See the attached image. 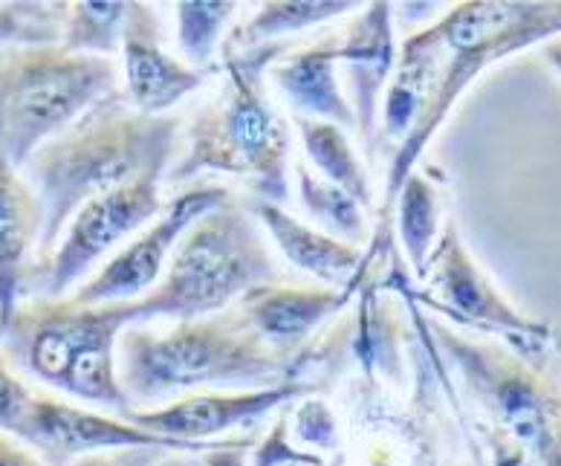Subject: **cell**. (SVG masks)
<instances>
[{"mask_svg":"<svg viewBox=\"0 0 561 466\" xmlns=\"http://www.w3.org/2000/svg\"><path fill=\"white\" fill-rule=\"evenodd\" d=\"M180 116L134 111L116 88L41 145L24 166L26 183L41 203L35 266L56 250L65 226L84 203L137 180L165 178L180 145Z\"/></svg>","mask_w":561,"mask_h":466,"instance_id":"obj_1","label":"cell"},{"mask_svg":"<svg viewBox=\"0 0 561 466\" xmlns=\"http://www.w3.org/2000/svg\"><path fill=\"white\" fill-rule=\"evenodd\" d=\"M116 351V374L130 411L192 388L257 391L293 383V360L266 345L238 307L165 330L130 325Z\"/></svg>","mask_w":561,"mask_h":466,"instance_id":"obj_2","label":"cell"},{"mask_svg":"<svg viewBox=\"0 0 561 466\" xmlns=\"http://www.w3.org/2000/svg\"><path fill=\"white\" fill-rule=\"evenodd\" d=\"M134 302L79 305L65 298H26L0 328V354L26 377L72 400L128 414L116 374L122 330L137 325Z\"/></svg>","mask_w":561,"mask_h":466,"instance_id":"obj_3","label":"cell"},{"mask_svg":"<svg viewBox=\"0 0 561 466\" xmlns=\"http://www.w3.org/2000/svg\"><path fill=\"white\" fill-rule=\"evenodd\" d=\"M440 49V72L428 99L423 120L397 145L388 169L386 197L379 206V232L391 226L393 201L402 183L414 174L420 157L432 137L440 130L457 99L472 88L474 79L492 65L522 53V49L547 44L561 35V3H501V0H472L446 9L432 26Z\"/></svg>","mask_w":561,"mask_h":466,"instance_id":"obj_4","label":"cell"},{"mask_svg":"<svg viewBox=\"0 0 561 466\" xmlns=\"http://www.w3.org/2000/svg\"><path fill=\"white\" fill-rule=\"evenodd\" d=\"M275 58L278 44L226 53L224 93L192 122L185 157L169 171L171 183L217 171L247 180L257 201L287 203L289 134L264 90V72Z\"/></svg>","mask_w":561,"mask_h":466,"instance_id":"obj_5","label":"cell"},{"mask_svg":"<svg viewBox=\"0 0 561 466\" xmlns=\"http://www.w3.org/2000/svg\"><path fill=\"white\" fill-rule=\"evenodd\" d=\"M278 282V264L255 215L234 197L188 226L160 284L137 298V319H203Z\"/></svg>","mask_w":561,"mask_h":466,"instance_id":"obj_6","label":"cell"},{"mask_svg":"<svg viewBox=\"0 0 561 466\" xmlns=\"http://www.w3.org/2000/svg\"><path fill=\"white\" fill-rule=\"evenodd\" d=\"M116 90L113 58L61 44L0 47V154L18 171L41 145Z\"/></svg>","mask_w":561,"mask_h":466,"instance_id":"obj_7","label":"cell"},{"mask_svg":"<svg viewBox=\"0 0 561 466\" xmlns=\"http://www.w3.org/2000/svg\"><path fill=\"white\" fill-rule=\"evenodd\" d=\"M443 354L483 406L486 429L536 466H561V391L510 348L472 342L434 325Z\"/></svg>","mask_w":561,"mask_h":466,"instance_id":"obj_8","label":"cell"},{"mask_svg":"<svg viewBox=\"0 0 561 466\" xmlns=\"http://www.w3.org/2000/svg\"><path fill=\"white\" fill-rule=\"evenodd\" d=\"M160 183L162 178H145L84 203L65 226L56 250L33 270L26 298H65L81 287L107 252L165 209Z\"/></svg>","mask_w":561,"mask_h":466,"instance_id":"obj_9","label":"cell"},{"mask_svg":"<svg viewBox=\"0 0 561 466\" xmlns=\"http://www.w3.org/2000/svg\"><path fill=\"white\" fill-rule=\"evenodd\" d=\"M423 284L417 298L425 307H432L434 314L446 316L460 328L486 330L492 337H501L510 351L524 360L538 356L550 342V328L524 316L495 287L472 252L466 250L455 224L446 226L437 238Z\"/></svg>","mask_w":561,"mask_h":466,"instance_id":"obj_10","label":"cell"},{"mask_svg":"<svg viewBox=\"0 0 561 466\" xmlns=\"http://www.w3.org/2000/svg\"><path fill=\"white\" fill-rule=\"evenodd\" d=\"M229 197H232L229 189L220 185H194L188 192L176 194L151 224L139 229L134 241L125 243L88 282L72 289L70 298L79 305H113V302H137L148 296L160 284L171 252L183 241L188 226L217 206H224Z\"/></svg>","mask_w":561,"mask_h":466,"instance_id":"obj_11","label":"cell"},{"mask_svg":"<svg viewBox=\"0 0 561 466\" xmlns=\"http://www.w3.org/2000/svg\"><path fill=\"white\" fill-rule=\"evenodd\" d=\"M18 441L26 443L49 466H70L72 461L90 458V455H116L128 450L209 452L215 446V443L188 446V443L169 441V437L134 427L119 414H99L79 402L47 395H35Z\"/></svg>","mask_w":561,"mask_h":466,"instance_id":"obj_12","label":"cell"},{"mask_svg":"<svg viewBox=\"0 0 561 466\" xmlns=\"http://www.w3.org/2000/svg\"><path fill=\"white\" fill-rule=\"evenodd\" d=\"M307 391L310 388L296 379L275 388H257V391H206V395H188L157 409H134L122 418L169 441L211 446L217 434L249 427Z\"/></svg>","mask_w":561,"mask_h":466,"instance_id":"obj_13","label":"cell"},{"mask_svg":"<svg viewBox=\"0 0 561 466\" xmlns=\"http://www.w3.org/2000/svg\"><path fill=\"white\" fill-rule=\"evenodd\" d=\"M122 79L128 105L148 116L169 113L176 102L206 84L209 72L192 70L180 58L165 53L160 38V18L151 3H130L122 33Z\"/></svg>","mask_w":561,"mask_h":466,"instance_id":"obj_14","label":"cell"},{"mask_svg":"<svg viewBox=\"0 0 561 466\" xmlns=\"http://www.w3.org/2000/svg\"><path fill=\"white\" fill-rule=\"evenodd\" d=\"M397 56L400 49L393 38V7L382 0L362 3L345 33L339 35V67H345L347 102L362 143L374 145L377 137V113Z\"/></svg>","mask_w":561,"mask_h":466,"instance_id":"obj_15","label":"cell"},{"mask_svg":"<svg viewBox=\"0 0 561 466\" xmlns=\"http://www.w3.org/2000/svg\"><path fill=\"white\" fill-rule=\"evenodd\" d=\"M41 238V203L33 185L0 154V328L26 298Z\"/></svg>","mask_w":561,"mask_h":466,"instance_id":"obj_16","label":"cell"},{"mask_svg":"<svg viewBox=\"0 0 561 466\" xmlns=\"http://www.w3.org/2000/svg\"><path fill=\"white\" fill-rule=\"evenodd\" d=\"M347 305V289L336 287H284L266 284L238 302L252 330L266 345L287 354L305 342L316 328Z\"/></svg>","mask_w":561,"mask_h":466,"instance_id":"obj_17","label":"cell"},{"mask_svg":"<svg viewBox=\"0 0 561 466\" xmlns=\"http://www.w3.org/2000/svg\"><path fill=\"white\" fill-rule=\"evenodd\" d=\"M249 212L255 215L261 229L273 238L278 252L287 258L289 264L310 273L319 282L333 284L336 289H345V284H353L365 270V255L353 243L336 241L321 229L310 224H301L298 217L289 215L284 206L270 201H252Z\"/></svg>","mask_w":561,"mask_h":466,"instance_id":"obj_18","label":"cell"},{"mask_svg":"<svg viewBox=\"0 0 561 466\" xmlns=\"http://www.w3.org/2000/svg\"><path fill=\"white\" fill-rule=\"evenodd\" d=\"M275 88L296 105L298 116L333 122L339 128H356L351 102L339 81V35L316 47L293 53L270 67Z\"/></svg>","mask_w":561,"mask_h":466,"instance_id":"obj_19","label":"cell"},{"mask_svg":"<svg viewBox=\"0 0 561 466\" xmlns=\"http://www.w3.org/2000/svg\"><path fill=\"white\" fill-rule=\"evenodd\" d=\"M440 72V49L434 41L432 30H417L414 35L402 41L397 67L388 81L386 96H382V134L393 143H402L411 128L423 120L428 99L437 84Z\"/></svg>","mask_w":561,"mask_h":466,"instance_id":"obj_20","label":"cell"},{"mask_svg":"<svg viewBox=\"0 0 561 466\" xmlns=\"http://www.w3.org/2000/svg\"><path fill=\"white\" fill-rule=\"evenodd\" d=\"M359 9L362 3H347V0H275V3H261L255 15L226 38V53L270 47L287 35L307 33L313 26L330 24V21L353 15Z\"/></svg>","mask_w":561,"mask_h":466,"instance_id":"obj_21","label":"cell"},{"mask_svg":"<svg viewBox=\"0 0 561 466\" xmlns=\"http://www.w3.org/2000/svg\"><path fill=\"white\" fill-rule=\"evenodd\" d=\"M296 125L307 160L313 162V169H319V178L345 189L362 206H370L374 192H370L368 171L362 166L347 130L333 122L307 120V116H296Z\"/></svg>","mask_w":561,"mask_h":466,"instance_id":"obj_22","label":"cell"},{"mask_svg":"<svg viewBox=\"0 0 561 466\" xmlns=\"http://www.w3.org/2000/svg\"><path fill=\"white\" fill-rule=\"evenodd\" d=\"M393 215H397V232H400L402 250L409 255L414 275L420 282L428 270L437 238H440V197L423 174H411L402 183L397 201H393Z\"/></svg>","mask_w":561,"mask_h":466,"instance_id":"obj_23","label":"cell"},{"mask_svg":"<svg viewBox=\"0 0 561 466\" xmlns=\"http://www.w3.org/2000/svg\"><path fill=\"white\" fill-rule=\"evenodd\" d=\"M296 180L298 201H301L307 215L321 226V232L336 238V241L353 243V247L365 243L368 224H365L362 203L356 197H351L345 189H339V185L319 178L307 162H298L296 166Z\"/></svg>","mask_w":561,"mask_h":466,"instance_id":"obj_24","label":"cell"},{"mask_svg":"<svg viewBox=\"0 0 561 466\" xmlns=\"http://www.w3.org/2000/svg\"><path fill=\"white\" fill-rule=\"evenodd\" d=\"M128 9L130 3H102V0L70 3L58 44L79 56L113 58L122 47Z\"/></svg>","mask_w":561,"mask_h":466,"instance_id":"obj_25","label":"cell"},{"mask_svg":"<svg viewBox=\"0 0 561 466\" xmlns=\"http://www.w3.org/2000/svg\"><path fill=\"white\" fill-rule=\"evenodd\" d=\"M241 3L226 0H185L174 3L176 12V41L183 47L185 65L192 70L211 72L217 44L224 41L226 26L232 24Z\"/></svg>","mask_w":561,"mask_h":466,"instance_id":"obj_26","label":"cell"},{"mask_svg":"<svg viewBox=\"0 0 561 466\" xmlns=\"http://www.w3.org/2000/svg\"><path fill=\"white\" fill-rule=\"evenodd\" d=\"M65 3H0V47L58 44Z\"/></svg>","mask_w":561,"mask_h":466,"instance_id":"obj_27","label":"cell"},{"mask_svg":"<svg viewBox=\"0 0 561 466\" xmlns=\"http://www.w3.org/2000/svg\"><path fill=\"white\" fill-rule=\"evenodd\" d=\"M287 464H310L324 466L319 452H307L289 441V420L280 414L273 429L264 434V441L252 446L249 452V466H287Z\"/></svg>","mask_w":561,"mask_h":466,"instance_id":"obj_28","label":"cell"},{"mask_svg":"<svg viewBox=\"0 0 561 466\" xmlns=\"http://www.w3.org/2000/svg\"><path fill=\"white\" fill-rule=\"evenodd\" d=\"M35 395L38 391L26 386L24 379L18 377V371L0 354V432L21 437Z\"/></svg>","mask_w":561,"mask_h":466,"instance_id":"obj_29","label":"cell"},{"mask_svg":"<svg viewBox=\"0 0 561 466\" xmlns=\"http://www.w3.org/2000/svg\"><path fill=\"white\" fill-rule=\"evenodd\" d=\"M296 441L301 450H333L339 443V427L324 400H305L296 409ZM321 455V452H319Z\"/></svg>","mask_w":561,"mask_h":466,"instance_id":"obj_30","label":"cell"},{"mask_svg":"<svg viewBox=\"0 0 561 466\" xmlns=\"http://www.w3.org/2000/svg\"><path fill=\"white\" fill-rule=\"evenodd\" d=\"M111 466H203V452L128 450L116 452Z\"/></svg>","mask_w":561,"mask_h":466,"instance_id":"obj_31","label":"cell"},{"mask_svg":"<svg viewBox=\"0 0 561 466\" xmlns=\"http://www.w3.org/2000/svg\"><path fill=\"white\" fill-rule=\"evenodd\" d=\"M0 466H49L47 461L38 458L26 443H21L12 434L0 432Z\"/></svg>","mask_w":561,"mask_h":466,"instance_id":"obj_32","label":"cell"},{"mask_svg":"<svg viewBox=\"0 0 561 466\" xmlns=\"http://www.w3.org/2000/svg\"><path fill=\"white\" fill-rule=\"evenodd\" d=\"M203 466H249V446L243 441L215 443L203 452Z\"/></svg>","mask_w":561,"mask_h":466,"instance_id":"obj_33","label":"cell"},{"mask_svg":"<svg viewBox=\"0 0 561 466\" xmlns=\"http://www.w3.org/2000/svg\"><path fill=\"white\" fill-rule=\"evenodd\" d=\"M541 58L561 76V35L553 41H547V44H541Z\"/></svg>","mask_w":561,"mask_h":466,"instance_id":"obj_34","label":"cell"},{"mask_svg":"<svg viewBox=\"0 0 561 466\" xmlns=\"http://www.w3.org/2000/svg\"><path fill=\"white\" fill-rule=\"evenodd\" d=\"M111 464H113V455H90V458L72 461L70 466H111Z\"/></svg>","mask_w":561,"mask_h":466,"instance_id":"obj_35","label":"cell"},{"mask_svg":"<svg viewBox=\"0 0 561 466\" xmlns=\"http://www.w3.org/2000/svg\"><path fill=\"white\" fill-rule=\"evenodd\" d=\"M287 466H310V464H287Z\"/></svg>","mask_w":561,"mask_h":466,"instance_id":"obj_36","label":"cell"}]
</instances>
